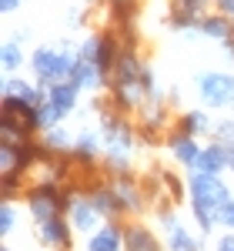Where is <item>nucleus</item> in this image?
Wrapping results in <instances>:
<instances>
[{"mask_svg": "<svg viewBox=\"0 0 234 251\" xmlns=\"http://www.w3.org/2000/svg\"><path fill=\"white\" fill-rule=\"evenodd\" d=\"M77 64V54H67L60 47H37L34 57H30V67L44 87L50 84H60V80H70V71Z\"/></svg>", "mask_w": 234, "mask_h": 251, "instance_id": "obj_1", "label": "nucleus"}, {"mask_svg": "<svg viewBox=\"0 0 234 251\" xmlns=\"http://www.w3.org/2000/svg\"><path fill=\"white\" fill-rule=\"evenodd\" d=\"M191 201L211 204V208H224V204L231 201V191H228V184H224L217 174L194 171L191 174Z\"/></svg>", "mask_w": 234, "mask_h": 251, "instance_id": "obj_2", "label": "nucleus"}, {"mask_svg": "<svg viewBox=\"0 0 234 251\" xmlns=\"http://www.w3.org/2000/svg\"><path fill=\"white\" fill-rule=\"evenodd\" d=\"M197 91L208 107H228L234 104V77L231 74H201Z\"/></svg>", "mask_w": 234, "mask_h": 251, "instance_id": "obj_3", "label": "nucleus"}, {"mask_svg": "<svg viewBox=\"0 0 234 251\" xmlns=\"http://www.w3.org/2000/svg\"><path fill=\"white\" fill-rule=\"evenodd\" d=\"M161 221H164V231H167V251H201V241L184 231V225L171 211H161Z\"/></svg>", "mask_w": 234, "mask_h": 251, "instance_id": "obj_4", "label": "nucleus"}, {"mask_svg": "<svg viewBox=\"0 0 234 251\" xmlns=\"http://www.w3.org/2000/svg\"><path fill=\"white\" fill-rule=\"evenodd\" d=\"M37 234L44 245H54V248H67L70 245V225L60 214L47 218V221H37Z\"/></svg>", "mask_w": 234, "mask_h": 251, "instance_id": "obj_5", "label": "nucleus"}, {"mask_svg": "<svg viewBox=\"0 0 234 251\" xmlns=\"http://www.w3.org/2000/svg\"><path fill=\"white\" fill-rule=\"evenodd\" d=\"M70 84H77L80 91H97L100 84H107V77L100 74V67L94 60H80L74 64V71H70Z\"/></svg>", "mask_w": 234, "mask_h": 251, "instance_id": "obj_6", "label": "nucleus"}, {"mask_svg": "<svg viewBox=\"0 0 234 251\" xmlns=\"http://www.w3.org/2000/svg\"><path fill=\"white\" fill-rule=\"evenodd\" d=\"M140 77H144V64L137 60V54L134 50H120L114 77H111V87H114V84H134V80H140Z\"/></svg>", "mask_w": 234, "mask_h": 251, "instance_id": "obj_7", "label": "nucleus"}, {"mask_svg": "<svg viewBox=\"0 0 234 251\" xmlns=\"http://www.w3.org/2000/svg\"><path fill=\"white\" fill-rule=\"evenodd\" d=\"M228 168V151H224V144L217 141V144H208V148H201V154L194 161V171H204V174H221Z\"/></svg>", "mask_w": 234, "mask_h": 251, "instance_id": "obj_8", "label": "nucleus"}, {"mask_svg": "<svg viewBox=\"0 0 234 251\" xmlns=\"http://www.w3.org/2000/svg\"><path fill=\"white\" fill-rule=\"evenodd\" d=\"M3 97H20V100H27V104H44L47 100V87L37 91L34 84H27V80H17V77H7L3 80Z\"/></svg>", "mask_w": 234, "mask_h": 251, "instance_id": "obj_9", "label": "nucleus"}, {"mask_svg": "<svg viewBox=\"0 0 234 251\" xmlns=\"http://www.w3.org/2000/svg\"><path fill=\"white\" fill-rule=\"evenodd\" d=\"M124 248L127 251H161L154 231H147L144 225H131L124 228Z\"/></svg>", "mask_w": 234, "mask_h": 251, "instance_id": "obj_10", "label": "nucleus"}, {"mask_svg": "<svg viewBox=\"0 0 234 251\" xmlns=\"http://www.w3.org/2000/svg\"><path fill=\"white\" fill-rule=\"evenodd\" d=\"M77 84H70V80H60V84H50L47 87V100L50 104H57L64 114H70L74 107H77Z\"/></svg>", "mask_w": 234, "mask_h": 251, "instance_id": "obj_11", "label": "nucleus"}, {"mask_svg": "<svg viewBox=\"0 0 234 251\" xmlns=\"http://www.w3.org/2000/svg\"><path fill=\"white\" fill-rule=\"evenodd\" d=\"M171 154L181 161V164H187V168H194L197 154H201V144H197L191 134H184V131H177L171 134Z\"/></svg>", "mask_w": 234, "mask_h": 251, "instance_id": "obj_12", "label": "nucleus"}, {"mask_svg": "<svg viewBox=\"0 0 234 251\" xmlns=\"http://www.w3.org/2000/svg\"><path fill=\"white\" fill-rule=\"evenodd\" d=\"M117 57H120V54H117V44H114V37H111V34H104V37H100V44H97V54H94V64L100 67V74H104L107 80L114 77Z\"/></svg>", "mask_w": 234, "mask_h": 251, "instance_id": "obj_13", "label": "nucleus"}, {"mask_svg": "<svg viewBox=\"0 0 234 251\" xmlns=\"http://www.w3.org/2000/svg\"><path fill=\"white\" fill-rule=\"evenodd\" d=\"M70 221H74V228L77 231H94L97 228V208L91 204V201H80V198H74V204H70Z\"/></svg>", "mask_w": 234, "mask_h": 251, "instance_id": "obj_14", "label": "nucleus"}, {"mask_svg": "<svg viewBox=\"0 0 234 251\" xmlns=\"http://www.w3.org/2000/svg\"><path fill=\"white\" fill-rule=\"evenodd\" d=\"M87 251H124V228L104 225V228L91 238V248Z\"/></svg>", "mask_w": 234, "mask_h": 251, "instance_id": "obj_15", "label": "nucleus"}, {"mask_svg": "<svg viewBox=\"0 0 234 251\" xmlns=\"http://www.w3.org/2000/svg\"><path fill=\"white\" fill-rule=\"evenodd\" d=\"M91 204L97 208L100 218H114L117 211H124V208H120V201H117L114 188H94V191H91Z\"/></svg>", "mask_w": 234, "mask_h": 251, "instance_id": "obj_16", "label": "nucleus"}, {"mask_svg": "<svg viewBox=\"0 0 234 251\" xmlns=\"http://www.w3.org/2000/svg\"><path fill=\"white\" fill-rule=\"evenodd\" d=\"M114 191H117V201H120V208H124V211L137 214L140 208H144V198H140V191H137V184H131L127 177H120V181H117Z\"/></svg>", "mask_w": 234, "mask_h": 251, "instance_id": "obj_17", "label": "nucleus"}, {"mask_svg": "<svg viewBox=\"0 0 234 251\" xmlns=\"http://www.w3.org/2000/svg\"><path fill=\"white\" fill-rule=\"evenodd\" d=\"M197 30H201L204 37L228 40V37H231V17H224V14H211V17H201Z\"/></svg>", "mask_w": 234, "mask_h": 251, "instance_id": "obj_18", "label": "nucleus"}, {"mask_svg": "<svg viewBox=\"0 0 234 251\" xmlns=\"http://www.w3.org/2000/svg\"><path fill=\"white\" fill-rule=\"evenodd\" d=\"M100 144H104V137L100 134H80L77 141H74V161H94V157L100 154Z\"/></svg>", "mask_w": 234, "mask_h": 251, "instance_id": "obj_19", "label": "nucleus"}, {"mask_svg": "<svg viewBox=\"0 0 234 251\" xmlns=\"http://www.w3.org/2000/svg\"><path fill=\"white\" fill-rule=\"evenodd\" d=\"M214 124H211V117L204 114V111H187V114L181 117V131L184 134H191V137H197V134H208Z\"/></svg>", "mask_w": 234, "mask_h": 251, "instance_id": "obj_20", "label": "nucleus"}, {"mask_svg": "<svg viewBox=\"0 0 234 251\" xmlns=\"http://www.w3.org/2000/svg\"><path fill=\"white\" fill-rule=\"evenodd\" d=\"M60 117H64V111H60L57 104H50V100L37 104V127H40V131H50V127H57Z\"/></svg>", "mask_w": 234, "mask_h": 251, "instance_id": "obj_21", "label": "nucleus"}, {"mask_svg": "<svg viewBox=\"0 0 234 251\" xmlns=\"http://www.w3.org/2000/svg\"><path fill=\"white\" fill-rule=\"evenodd\" d=\"M0 60H3V71H7V74H10V71H17L20 64H23L20 40H7V44H3V54H0Z\"/></svg>", "mask_w": 234, "mask_h": 251, "instance_id": "obj_22", "label": "nucleus"}, {"mask_svg": "<svg viewBox=\"0 0 234 251\" xmlns=\"http://www.w3.org/2000/svg\"><path fill=\"white\" fill-rule=\"evenodd\" d=\"M67 144H70V137L64 134L60 127H50V131L44 134V148H47L50 154H64V151H67Z\"/></svg>", "mask_w": 234, "mask_h": 251, "instance_id": "obj_23", "label": "nucleus"}, {"mask_svg": "<svg viewBox=\"0 0 234 251\" xmlns=\"http://www.w3.org/2000/svg\"><path fill=\"white\" fill-rule=\"evenodd\" d=\"M14 225H17V211H14V208H10V201H7V204H3V211H0V231L10 234V231H14Z\"/></svg>", "mask_w": 234, "mask_h": 251, "instance_id": "obj_24", "label": "nucleus"}, {"mask_svg": "<svg viewBox=\"0 0 234 251\" xmlns=\"http://www.w3.org/2000/svg\"><path fill=\"white\" fill-rule=\"evenodd\" d=\"M214 131H217V141H221V144H234V117L221 121Z\"/></svg>", "mask_w": 234, "mask_h": 251, "instance_id": "obj_25", "label": "nucleus"}, {"mask_svg": "<svg viewBox=\"0 0 234 251\" xmlns=\"http://www.w3.org/2000/svg\"><path fill=\"white\" fill-rule=\"evenodd\" d=\"M217 214H221V225H228V228L234 231V201H228V204H224Z\"/></svg>", "mask_w": 234, "mask_h": 251, "instance_id": "obj_26", "label": "nucleus"}, {"mask_svg": "<svg viewBox=\"0 0 234 251\" xmlns=\"http://www.w3.org/2000/svg\"><path fill=\"white\" fill-rule=\"evenodd\" d=\"M217 251H234V234L221 238V241H217Z\"/></svg>", "mask_w": 234, "mask_h": 251, "instance_id": "obj_27", "label": "nucleus"}, {"mask_svg": "<svg viewBox=\"0 0 234 251\" xmlns=\"http://www.w3.org/2000/svg\"><path fill=\"white\" fill-rule=\"evenodd\" d=\"M217 7H221L224 17H231V14H234V0H217Z\"/></svg>", "mask_w": 234, "mask_h": 251, "instance_id": "obj_28", "label": "nucleus"}, {"mask_svg": "<svg viewBox=\"0 0 234 251\" xmlns=\"http://www.w3.org/2000/svg\"><path fill=\"white\" fill-rule=\"evenodd\" d=\"M0 7H3V14H14L20 7V0H0Z\"/></svg>", "mask_w": 234, "mask_h": 251, "instance_id": "obj_29", "label": "nucleus"}, {"mask_svg": "<svg viewBox=\"0 0 234 251\" xmlns=\"http://www.w3.org/2000/svg\"><path fill=\"white\" fill-rule=\"evenodd\" d=\"M224 151H228V168H234V144H224Z\"/></svg>", "mask_w": 234, "mask_h": 251, "instance_id": "obj_30", "label": "nucleus"}, {"mask_svg": "<svg viewBox=\"0 0 234 251\" xmlns=\"http://www.w3.org/2000/svg\"><path fill=\"white\" fill-rule=\"evenodd\" d=\"M187 3H194V7H204V3H208V0H187Z\"/></svg>", "mask_w": 234, "mask_h": 251, "instance_id": "obj_31", "label": "nucleus"}, {"mask_svg": "<svg viewBox=\"0 0 234 251\" xmlns=\"http://www.w3.org/2000/svg\"><path fill=\"white\" fill-rule=\"evenodd\" d=\"M231 24H234V14H231Z\"/></svg>", "mask_w": 234, "mask_h": 251, "instance_id": "obj_32", "label": "nucleus"}, {"mask_svg": "<svg viewBox=\"0 0 234 251\" xmlns=\"http://www.w3.org/2000/svg\"><path fill=\"white\" fill-rule=\"evenodd\" d=\"M3 251H10V248H3Z\"/></svg>", "mask_w": 234, "mask_h": 251, "instance_id": "obj_33", "label": "nucleus"}]
</instances>
